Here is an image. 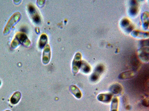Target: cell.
Wrapping results in <instances>:
<instances>
[{"mask_svg":"<svg viewBox=\"0 0 149 111\" xmlns=\"http://www.w3.org/2000/svg\"><path fill=\"white\" fill-rule=\"evenodd\" d=\"M81 55L79 53L76 54L73 61L72 70L73 73L77 74L81 68L82 64Z\"/></svg>","mask_w":149,"mask_h":111,"instance_id":"3957f363","label":"cell"},{"mask_svg":"<svg viewBox=\"0 0 149 111\" xmlns=\"http://www.w3.org/2000/svg\"><path fill=\"white\" fill-rule=\"evenodd\" d=\"M130 7L129 10V14L132 16H135L138 12V3L135 1H131L130 2Z\"/></svg>","mask_w":149,"mask_h":111,"instance_id":"ba28073f","label":"cell"},{"mask_svg":"<svg viewBox=\"0 0 149 111\" xmlns=\"http://www.w3.org/2000/svg\"><path fill=\"white\" fill-rule=\"evenodd\" d=\"M20 44H23L26 46H30L31 42L24 33H18L15 36V38L12 41L11 46L13 48H15Z\"/></svg>","mask_w":149,"mask_h":111,"instance_id":"6da1fadb","label":"cell"},{"mask_svg":"<svg viewBox=\"0 0 149 111\" xmlns=\"http://www.w3.org/2000/svg\"><path fill=\"white\" fill-rule=\"evenodd\" d=\"M118 104L119 101L118 98L114 97L112 100L110 111H118Z\"/></svg>","mask_w":149,"mask_h":111,"instance_id":"9a60e30c","label":"cell"},{"mask_svg":"<svg viewBox=\"0 0 149 111\" xmlns=\"http://www.w3.org/2000/svg\"><path fill=\"white\" fill-rule=\"evenodd\" d=\"M47 40V37L46 34H43L41 36L39 42V46L40 48L42 49L46 45Z\"/></svg>","mask_w":149,"mask_h":111,"instance_id":"2e32d148","label":"cell"},{"mask_svg":"<svg viewBox=\"0 0 149 111\" xmlns=\"http://www.w3.org/2000/svg\"><path fill=\"white\" fill-rule=\"evenodd\" d=\"M133 29H134V26L131 25H130L126 28L125 30L126 32L130 33L132 31Z\"/></svg>","mask_w":149,"mask_h":111,"instance_id":"7402d4cb","label":"cell"},{"mask_svg":"<svg viewBox=\"0 0 149 111\" xmlns=\"http://www.w3.org/2000/svg\"><path fill=\"white\" fill-rule=\"evenodd\" d=\"M100 75V74H98L97 73L94 72L92 74L90 77L91 81L93 82L97 81Z\"/></svg>","mask_w":149,"mask_h":111,"instance_id":"d6986e66","label":"cell"},{"mask_svg":"<svg viewBox=\"0 0 149 111\" xmlns=\"http://www.w3.org/2000/svg\"><path fill=\"white\" fill-rule=\"evenodd\" d=\"M70 92L77 98L80 99L82 97L81 92L79 88L76 86L74 85H72L70 86Z\"/></svg>","mask_w":149,"mask_h":111,"instance_id":"9c48e42d","label":"cell"},{"mask_svg":"<svg viewBox=\"0 0 149 111\" xmlns=\"http://www.w3.org/2000/svg\"><path fill=\"white\" fill-rule=\"evenodd\" d=\"M135 73L134 71H128L122 73L120 74L119 78L120 79H126L131 78L135 76Z\"/></svg>","mask_w":149,"mask_h":111,"instance_id":"30bf717a","label":"cell"},{"mask_svg":"<svg viewBox=\"0 0 149 111\" xmlns=\"http://www.w3.org/2000/svg\"><path fill=\"white\" fill-rule=\"evenodd\" d=\"M51 58V51L49 45H47L45 46L42 54V61L44 64H47L50 62Z\"/></svg>","mask_w":149,"mask_h":111,"instance_id":"277c9868","label":"cell"},{"mask_svg":"<svg viewBox=\"0 0 149 111\" xmlns=\"http://www.w3.org/2000/svg\"><path fill=\"white\" fill-rule=\"evenodd\" d=\"M139 56L141 60L145 62H148L149 48L142 47L138 50Z\"/></svg>","mask_w":149,"mask_h":111,"instance_id":"8992f818","label":"cell"},{"mask_svg":"<svg viewBox=\"0 0 149 111\" xmlns=\"http://www.w3.org/2000/svg\"><path fill=\"white\" fill-rule=\"evenodd\" d=\"M21 16L20 13L18 12L14 13L12 16L5 27L3 31L4 34H7L10 32V29L19 20Z\"/></svg>","mask_w":149,"mask_h":111,"instance_id":"7a4b0ae2","label":"cell"},{"mask_svg":"<svg viewBox=\"0 0 149 111\" xmlns=\"http://www.w3.org/2000/svg\"><path fill=\"white\" fill-rule=\"evenodd\" d=\"M21 97V94L20 92L18 91L15 92L10 98V103L14 105L17 104L20 100Z\"/></svg>","mask_w":149,"mask_h":111,"instance_id":"7c38bea8","label":"cell"},{"mask_svg":"<svg viewBox=\"0 0 149 111\" xmlns=\"http://www.w3.org/2000/svg\"><path fill=\"white\" fill-rule=\"evenodd\" d=\"M1 83H1V80H0V86H1Z\"/></svg>","mask_w":149,"mask_h":111,"instance_id":"cb8c5ba5","label":"cell"},{"mask_svg":"<svg viewBox=\"0 0 149 111\" xmlns=\"http://www.w3.org/2000/svg\"><path fill=\"white\" fill-rule=\"evenodd\" d=\"M112 98V93H102L98 95L97 99L99 101L102 102L109 103Z\"/></svg>","mask_w":149,"mask_h":111,"instance_id":"52a82bcc","label":"cell"},{"mask_svg":"<svg viewBox=\"0 0 149 111\" xmlns=\"http://www.w3.org/2000/svg\"><path fill=\"white\" fill-rule=\"evenodd\" d=\"M142 104L143 106H148V101L146 99L142 101Z\"/></svg>","mask_w":149,"mask_h":111,"instance_id":"603a6c76","label":"cell"},{"mask_svg":"<svg viewBox=\"0 0 149 111\" xmlns=\"http://www.w3.org/2000/svg\"><path fill=\"white\" fill-rule=\"evenodd\" d=\"M130 21L128 19L126 18H123L121 21V26L123 27H127L130 25Z\"/></svg>","mask_w":149,"mask_h":111,"instance_id":"ffe728a7","label":"cell"},{"mask_svg":"<svg viewBox=\"0 0 149 111\" xmlns=\"http://www.w3.org/2000/svg\"><path fill=\"white\" fill-rule=\"evenodd\" d=\"M104 66L103 65L100 64L98 65L95 67L94 72H96L98 73L101 75L104 72Z\"/></svg>","mask_w":149,"mask_h":111,"instance_id":"ac0fdd59","label":"cell"},{"mask_svg":"<svg viewBox=\"0 0 149 111\" xmlns=\"http://www.w3.org/2000/svg\"><path fill=\"white\" fill-rule=\"evenodd\" d=\"M149 41L148 40H142L140 42V45L142 47H144V46H148L149 45Z\"/></svg>","mask_w":149,"mask_h":111,"instance_id":"44dd1931","label":"cell"},{"mask_svg":"<svg viewBox=\"0 0 149 111\" xmlns=\"http://www.w3.org/2000/svg\"><path fill=\"white\" fill-rule=\"evenodd\" d=\"M122 90V87L120 84L118 83L113 84L110 88V91L111 93L115 95L119 94L121 93Z\"/></svg>","mask_w":149,"mask_h":111,"instance_id":"8fae6325","label":"cell"},{"mask_svg":"<svg viewBox=\"0 0 149 111\" xmlns=\"http://www.w3.org/2000/svg\"><path fill=\"white\" fill-rule=\"evenodd\" d=\"M131 35L135 38H146L149 37V33L147 32L134 30L132 32Z\"/></svg>","mask_w":149,"mask_h":111,"instance_id":"4fadbf2b","label":"cell"},{"mask_svg":"<svg viewBox=\"0 0 149 111\" xmlns=\"http://www.w3.org/2000/svg\"><path fill=\"white\" fill-rule=\"evenodd\" d=\"M5 111H11L10 110H5Z\"/></svg>","mask_w":149,"mask_h":111,"instance_id":"d4e9b609","label":"cell"},{"mask_svg":"<svg viewBox=\"0 0 149 111\" xmlns=\"http://www.w3.org/2000/svg\"><path fill=\"white\" fill-rule=\"evenodd\" d=\"M80 68L81 69L82 72L86 73H89L91 71V67L90 66L84 61H82Z\"/></svg>","mask_w":149,"mask_h":111,"instance_id":"e0dca14e","label":"cell"},{"mask_svg":"<svg viewBox=\"0 0 149 111\" xmlns=\"http://www.w3.org/2000/svg\"><path fill=\"white\" fill-rule=\"evenodd\" d=\"M28 10L30 14L32 16L34 22L36 23H39L41 22V18L36 10L35 7L32 5H30L29 6Z\"/></svg>","mask_w":149,"mask_h":111,"instance_id":"5b68a950","label":"cell"},{"mask_svg":"<svg viewBox=\"0 0 149 111\" xmlns=\"http://www.w3.org/2000/svg\"><path fill=\"white\" fill-rule=\"evenodd\" d=\"M149 14L148 12H145L143 13L141 16V19L143 22V27L145 29H147L148 28L149 25Z\"/></svg>","mask_w":149,"mask_h":111,"instance_id":"5bb4252c","label":"cell"}]
</instances>
